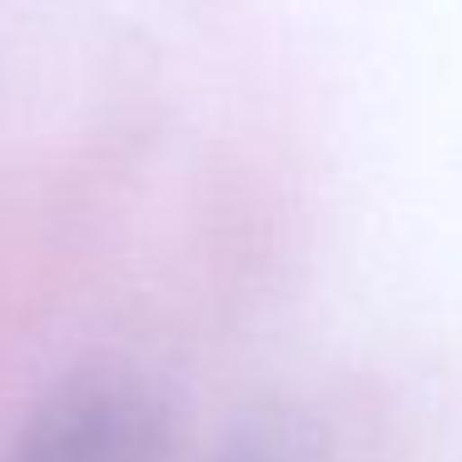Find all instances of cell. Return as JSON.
Instances as JSON below:
<instances>
[{
    "instance_id": "obj_1",
    "label": "cell",
    "mask_w": 462,
    "mask_h": 462,
    "mask_svg": "<svg viewBox=\"0 0 462 462\" xmlns=\"http://www.w3.org/2000/svg\"><path fill=\"white\" fill-rule=\"evenodd\" d=\"M160 408L120 373H85L41 402L5 462H154Z\"/></svg>"
},
{
    "instance_id": "obj_2",
    "label": "cell",
    "mask_w": 462,
    "mask_h": 462,
    "mask_svg": "<svg viewBox=\"0 0 462 462\" xmlns=\"http://www.w3.org/2000/svg\"><path fill=\"white\" fill-rule=\"evenodd\" d=\"M219 462H289L279 448H259V442H249V448H239V452H229V457H219Z\"/></svg>"
}]
</instances>
